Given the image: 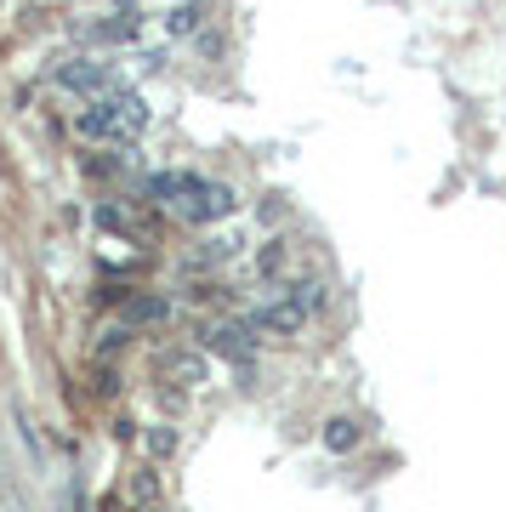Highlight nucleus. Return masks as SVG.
<instances>
[{
    "label": "nucleus",
    "mask_w": 506,
    "mask_h": 512,
    "mask_svg": "<svg viewBox=\"0 0 506 512\" xmlns=\"http://www.w3.org/2000/svg\"><path fill=\"white\" fill-rule=\"evenodd\" d=\"M199 12H205V0L171 6V12H165V29H171V35H194V29H199Z\"/></svg>",
    "instance_id": "nucleus-9"
},
{
    "label": "nucleus",
    "mask_w": 506,
    "mask_h": 512,
    "mask_svg": "<svg viewBox=\"0 0 506 512\" xmlns=\"http://www.w3.org/2000/svg\"><path fill=\"white\" fill-rule=\"evenodd\" d=\"M245 319H251L256 336H296V330H302V325L313 319V308H308V302H296V296L285 291L279 302H262V308L245 313Z\"/></svg>",
    "instance_id": "nucleus-5"
},
{
    "label": "nucleus",
    "mask_w": 506,
    "mask_h": 512,
    "mask_svg": "<svg viewBox=\"0 0 506 512\" xmlns=\"http://www.w3.org/2000/svg\"><path fill=\"white\" fill-rule=\"evenodd\" d=\"M325 444H330V450H353V444H359V427H353L347 416H336L325 427Z\"/></svg>",
    "instance_id": "nucleus-10"
},
{
    "label": "nucleus",
    "mask_w": 506,
    "mask_h": 512,
    "mask_svg": "<svg viewBox=\"0 0 506 512\" xmlns=\"http://www.w3.org/2000/svg\"><path fill=\"white\" fill-rule=\"evenodd\" d=\"M165 313H171V308H165L160 296H131V302H126V325H160Z\"/></svg>",
    "instance_id": "nucleus-8"
},
{
    "label": "nucleus",
    "mask_w": 506,
    "mask_h": 512,
    "mask_svg": "<svg viewBox=\"0 0 506 512\" xmlns=\"http://www.w3.org/2000/svg\"><path fill=\"white\" fill-rule=\"evenodd\" d=\"M256 268H262V279H279V274H285V245H279V239H273L268 251L256 256Z\"/></svg>",
    "instance_id": "nucleus-11"
},
{
    "label": "nucleus",
    "mask_w": 506,
    "mask_h": 512,
    "mask_svg": "<svg viewBox=\"0 0 506 512\" xmlns=\"http://www.w3.org/2000/svg\"><path fill=\"white\" fill-rule=\"evenodd\" d=\"M148 131V103L137 92H109L97 97V103H86V114H80V137H109V143H131V137H143Z\"/></svg>",
    "instance_id": "nucleus-2"
},
{
    "label": "nucleus",
    "mask_w": 506,
    "mask_h": 512,
    "mask_svg": "<svg viewBox=\"0 0 506 512\" xmlns=\"http://www.w3.org/2000/svg\"><path fill=\"white\" fill-rule=\"evenodd\" d=\"M160 370H165V376H177L182 387H199V382H205V359H199L194 348H165V353H160Z\"/></svg>",
    "instance_id": "nucleus-6"
},
{
    "label": "nucleus",
    "mask_w": 506,
    "mask_h": 512,
    "mask_svg": "<svg viewBox=\"0 0 506 512\" xmlns=\"http://www.w3.org/2000/svg\"><path fill=\"white\" fill-rule=\"evenodd\" d=\"M148 194L160 205H171L182 222H217L234 211V188L211 183V177H194V171H154L148 177Z\"/></svg>",
    "instance_id": "nucleus-1"
},
{
    "label": "nucleus",
    "mask_w": 506,
    "mask_h": 512,
    "mask_svg": "<svg viewBox=\"0 0 506 512\" xmlns=\"http://www.w3.org/2000/svg\"><path fill=\"white\" fill-rule=\"evenodd\" d=\"M57 86H69L74 97H86V103H97V97L120 92V74H114L109 63H91V57H69V63L57 69Z\"/></svg>",
    "instance_id": "nucleus-3"
},
{
    "label": "nucleus",
    "mask_w": 506,
    "mask_h": 512,
    "mask_svg": "<svg viewBox=\"0 0 506 512\" xmlns=\"http://www.w3.org/2000/svg\"><path fill=\"white\" fill-rule=\"evenodd\" d=\"M80 35H86L91 46H120V40H137V18L120 12V18H109V23H86Z\"/></svg>",
    "instance_id": "nucleus-7"
},
{
    "label": "nucleus",
    "mask_w": 506,
    "mask_h": 512,
    "mask_svg": "<svg viewBox=\"0 0 506 512\" xmlns=\"http://www.w3.org/2000/svg\"><path fill=\"white\" fill-rule=\"evenodd\" d=\"M199 342L222 359H234V365H251L256 353V330L251 319H211V325H199Z\"/></svg>",
    "instance_id": "nucleus-4"
},
{
    "label": "nucleus",
    "mask_w": 506,
    "mask_h": 512,
    "mask_svg": "<svg viewBox=\"0 0 506 512\" xmlns=\"http://www.w3.org/2000/svg\"><path fill=\"white\" fill-rule=\"evenodd\" d=\"M148 450H154V456H171V450H177V433H171V427H154V433H148Z\"/></svg>",
    "instance_id": "nucleus-12"
}]
</instances>
